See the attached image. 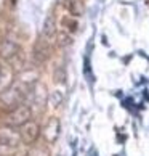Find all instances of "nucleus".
<instances>
[{
  "label": "nucleus",
  "mask_w": 149,
  "mask_h": 156,
  "mask_svg": "<svg viewBox=\"0 0 149 156\" xmlns=\"http://www.w3.org/2000/svg\"><path fill=\"white\" fill-rule=\"evenodd\" d=\"M21 134L15 129V126L0 127V156H10L18 150L21 143Z\"/></svg>",
  "instance_id": "obj_1"
},
{
  "label": "nucleus",
  "mask_w": 149,
  "mask_h": 156,
  "mask_svg": "<svg viewBox=\"0 0 149 156\" xmlns=\"http://www.w3.org/2000/svg\"><path fill=\"white\" fill-rule=\"evenodd\" d=\"M29 119H31V109L26 106H19L10 114L8 124L10 126H24L26 122H29Z\"/></svg>",
  "instance_id": "obj_2"
},
{
  "label": "nucleus",
  "mask_w": 149,
  "mask_h": 156,
  "mask_svg": "<svg viewBox=\"0 0 149 156\" xmlns=\"http://www.w3.org/2000/svg\"><path fill=\"white\" fill-rule=\"evenodd\" d=\"M19 134H21L22 142L32 143V142H36V140H37V137L40 135V127H39V124L31 122V121H29V122H26L24 126H21Z\"/></svg>",
  "instance_id": "obj_3"
},
{
  "label": "nucleus",
  "mask_w": 149,
  "mask_h": 156,
  "mask_svg": "<svg viewBox=\"0 0 149 156\" xmlns=\"http://www.w3.org/2000/svg\"><path fill=\"white\" fill-rule=\"evenodd\" d=\"M0 77H2V73H0ZM0 80H2V79H0Z\"/></svg>",
  "instance_id": "obj_4"
}]
</instances>
